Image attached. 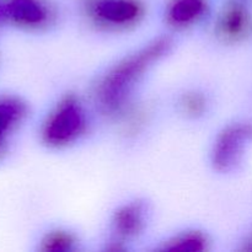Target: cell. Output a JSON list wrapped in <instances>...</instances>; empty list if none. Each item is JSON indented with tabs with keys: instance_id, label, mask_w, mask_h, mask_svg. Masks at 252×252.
<instances>
[{
	"instance_id": "1",
	"label": "cell",
	"mask_w": 252,
	"mask_h": 252,
	"mask_svg": "<svg viewBox=\"0 0 252 252\" xmlns=\"http://www.w3.org/2000/svg\"><path fill=\"white\" fill-rule=\"evenodd\" d=\"M169 48V39L160 38L112 69L98 89V98L103 107L116 110L122 106L148 66L159 59Z\"/></svg>"
},
{
	"instance_id": "10",
	"label": "cell",
	"mask_w": 252,
	"mask_h": 252,
	"mask_svg": "<svg viewBox=\"0 0 252 252\" xmlns=\"http://www.w3.org/2000/svg\"><path fill=\"white\" fill-rule=\"evenodd\" d=\"M73 245V239L70 235L64 233H54L51 234L43 241V250L62 252L65 250H70Z\"/></svg>"
},
{
	"instance_id": "3",
	"label": "cell",
	"mask_w": 252,
	"mask_h": 252,
	"mask_svg": "<svg viewBox=\"0 0 252 252\" xmlns=\"http://www.w3.org/2000/svg\"><path fill=\"white\" fill-rule=\"evenodd\" d=\"M91 12L105 24L126 26L139 19L142 5L138 0H93Z\"/></svg>"
},
{
	"instance_id": "8",
	"label": "cell",
	"mask_w": 252,
	"mask_h": 252,
	"mask_svg": "<svg viewBox=\"0 0 252 252\" xmlns=\"http://www.w3.org/2000/svg\"><path fill=\"white\" fill-rule=\"evenodd\" d=\"M206 9V0H174L167 15L172 24L184 26L199 19Z\"/></svg>"
},
{
	"instance_id": "7",
	"label": "cell",
	"mask_w": 252,
	"mask_h": 252,
	"mask_svg": "<svg viewBox=\"0 0 252 252\" xmlns=\"http://www.w3.org/2000/svg\"><path fill=\"white\" fill-rule=\"evenodd\" d=\"M26 113L25 105L14 97H0V150L7 135L15 129Z\"/></svg>"
},
{
	"instance_id": "12",
	"label": "cell",
	"mask_w": 252,
	"mask_h": 252,
	"mask_svg": "<svg viewBox=\"0 0 252 252\" xmlns=\"http://www.w3.org/2000/svg\"><path fill=\"white\" fill-rule=\"evenodd\" d=\"M203 101L202 98H199L198 96L192 95L187 96L184 101V107L185 110L189 113H192V115H196V113H199L202 110H203Z\"/></svg>"
},
{
	"instance_id": "2",
	"label": "cell",
	"mask_w": 252,
	"mask_h": 252,
	"mask_svg": "<svg viewBox=\"0 0 252 252\" xmlns=\"http://www.w3.org/2000/svg\"><path fill=\"white\" fill-rule=\"evenodd\" d=\"M85 127L83 108L74 98H66L49 116L43 129V138L52 145L68 144Z\"/></svg>"
},
{
	"instance_id": "6",
	"label": "cell",
	"mask_w": 252,
	"mask_h": 252,
	"mask_svg": "<svg viewBox=\"0 0 252 252\" xmlns=\"http://www.w3.org/2000/svg\"><path fill=\"white\" fill-rule=\"evenodd\" d=\"M145 220V208L140 203L123 207L116 214L113 229L118 238L129 239L137 235L143 229Z\"/></svg>"
},
{
	"instance_id": "11",
	"label": "cell",
	"mask_w": 252,
	"mask_h": 252,
	"mask_svg": "<svg viewBox=\"0 0 252 252\" xmlns=\"http://www.w3.org/2000/svg\"><path fill=\"white\" fill-rule=\"evenodd\" d=\"M204 241L198 235H186L180 240H176L171 250H182V251H198L204 248Z\"/></svg>"
},
{
	"instance_id": "9",
	"label": "cell",
	"mask_w": 252,
	"mask_h": 252,
	"mask_svg": "<svg viewBox=\"0 0 252 252\" xmlns=\"http://www.w3.org/2000/svg\"><path fill=\"white\" fill-rule=\"evenodd\" d=\"M249 27V15L244 7L239 5L229 6L221 15L219 29L221 30L224 36L239 37L246 32Z\"/></svg>"
},
{
	"instance_id": "5",
	"label": "cell",
	"mask_w": 252,
	"mask_h": 252,
	"mask_svg": "<svg viewBox=\"0 0 252 252\" xmlns=\"http://www.w3.org/2000/svg\"><path fill=\"white\" fill-rule=\"evenodd\" d=\"M6 19L22 27H38L48 20L49 12L42 0H7Z\"/></svg>"
},
{
	"instance_id": "13",
	"label": "cell",
	"mask_w": 252,
	"mask_h": 252,
	"mask_svg": "<svg viewBox=\"0 0 252 252\" xmlns=\"http://www.w3.org/2000/svg\"><path fill=\"white\" fill-rule=\"evenodd\" d=\"M4 19H6V15H5V4L0 2V24H1Z\"/></svg>"
},
{
	"instance_id": "4",
	"label": "cell",
	"mask_w": 252,
	"mask_h": 252,
	"mask_svg": "<svg viewBox=\"0 0 252 252\" xmlns=\"http://www.w3.org/2000/svg\"><path fill=\"white\" fill-rule=\"evenodd\" d=\"M251 128L248 126L230 127L218 138L213 152V162L218 169L225 170L236 164L243 147L250 138Z\"/></svg>"
}]
</instances>
